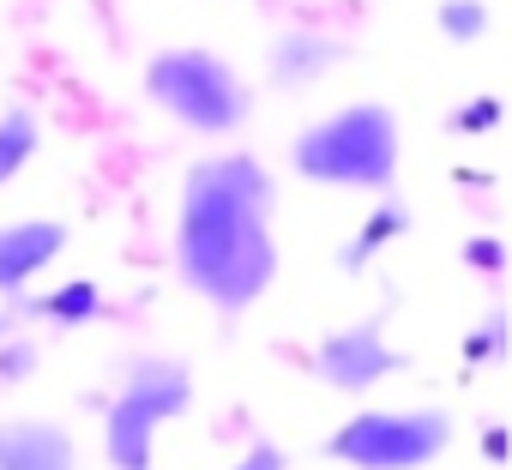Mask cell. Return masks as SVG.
<instances>
[{
	"label": "cell",
	"mask_w": 512,
	"mask_h": 470,
	"mask_svg": "<svg viewBox=\"0 0 512 470\" xmlns=\"http://www.w3.org/2000/svg\"><path fill=\"white\" fill-rule=\"evenodd\" d=\"M278 181L260 157L223 151L187 169L175 217V278L217 314H247L278 284Z\"/></svg>",
	"instance_id": "obj_1"
},
{
	"label": "cell",
	"mask_w": 512,
	"mask_h": 470,
	"mask_svg": "<svg viewBox=\"0 0 512 470\" xmlns=\"http://www.w3.org/2000/svg\"><path fill=\"white\" fill-rule=\"evenodd\" d=\"M290 163L302 181H320V187L386 193L398 181V115L386 103H344L326 121L296 133Z\"/></svg>",
	"instance_id": "obj_2"
},
{
	"label": "cell",
	"mask_w": 512,
	"mask_h": 470,
	"mask_svg": "<svg viewBox=\"0 0 512 470\" xmlns=\"http://www.w3.org/2000/svg\"><path fill=\"white\" fill-rule=\"evenodd\" d=\"M145 97L187 133H235L247 121V85L241 73L211 49H163L145 67Z\"/></svg>",
	"instance_id": "obj_3"
},
{
	"label": "cell",
	"mask_w": 512,
	"mask_h": 470,
	"mask_svg": "<svg viewBox=\"0 0 512 470\" xmlns=\"http://www.w3.org/2000/svg\"><path fill=\"white\" fill-rule=\"evenodd\" d=\"M193 404V368L175 362V356H139L103 416V452H109V470H151V446H157V428L187 416Z\"/></svg>",
	"instance_id": "obj_4"
},
{
	"label": "cell",
	"mask_w": 512,
	"mask_h": 470,
	"mask_svg": "<svg viewBox=\"0 0 512 470\" xmlns=\"http://www.w3.org/2000/svg\"><path fill=\"white\" fill-rule=\"evenodd\" d=\"M452 446V416L434 404L416 410H356L332 428L326 458L350 470H428Z\"/></svg>",
	"instance_id": "obj_5"
},
{
	"label": "cell",
	"mask_w": 512,
	"mask_h": 470,
	"mask_svg": "<svg viewBox=\"0 0 512 470\" xmlns=\"http://www.w3.org/2000/svg\"><path fill=\"white\" fill-rule=\"evenodd\" d=\"M386 320H392V314L374 308V314H362V320L326 332L320 350H314V374H320L332 392H350V398H356V392H374V386L392 380V374H404L410 356L386 344Z\"/></svg>",
	"instance_id": "obj_6"
},
{
	"label": "cell",
	"mask_w": 512,
	"mask_h": 470,
	"mask_svg": "<svg viewBox=\"0 0 512 470\" xmlns=\"http://www.w3.org/2000/svg\"><path fill=\"white\" fill-rule=\"evenodd\" d=\"M344 55H350L344 37H326V31L290 25V31H278V37L266 43V79H272L278 91H308V85H320Z\"/></svg>",
	"instance_id": "obj_7"
},
{
	"label": "cell",
	"mask_w": 512,
	"mask_h": 470,
	"mask_svg": "<svg viewBox=\"0 0 512 470\" xmlns=\"http://www.w3.org/2000/svg\"><path fill=\"white\" fill-rule=\"evenodd\" d=\"M67 254V223L55 217H25L0 223V296H19L37 272H49Z\"/></svg>",
	"instance_id": "obj_8"
},
{
	"label": "cell",
	"mask_w": 512,
	"mask_h": 470,
	"mask_svg": "<svg viewBox=\"0 0 512 470\" xmlns=\"http://www.w3.org/2000/svg\"><path fill=\"white\" fill-rule=\"evenodd\" d=\"M0 470H79V446L61 422L13 416L0 422Z\"/></svg>",
	"instance_id": "obj_9"
},
{
	"label": "cell",
	"mask_w": 512,
	"mask_h": 470,
	"mask_svg": "<svg viewBox=\"0 0 512 470\" xmlns=\"http://www.w3.org/2000/svg\"><path fill=\"white\" fill-rule=\"evenodd\" d=\"M13 314H25V320H49V326H91V320L103 314V290L85 284V278H73V284H61L55 296L13 302Z\"/></svg>",
	"instance_id": "obj_10"
},
{
	"label": "cell",
	"mask_w": 512,
	"mask_h": 470,
	"mask_svg": "<svg viewBox=\"0 0 512 470\" xmlns=\"http://www.w3.org/2000/svg\"><path fill=\"white\" fill-rule=\"evenodd\" d=\"M37 145H43V121H37V109H25V103L0 109V187L25 175V163L37 157Z\"/></svg>",
	"instance_id": "obj_11"
},
{
	"label": "cell",
	"mask_w": 512,
	"mask_h": 470,
	"mask_svg": "<svg viewBox=\"0 0 512 470\" xmlns=\"http://www.w3.org/2000/svg\"><path fill=\"white\" fill-rule=\"evenodd\" d=\"M404 229H410V211H404L398 199H386V205H380V211L356 229V242L344 248V272H362V266H368V260L392 242V235H404Z\"/></svg>",
	"instance_id": "obj_12"
},
{
	"label": "cell",
	"mask_w": 512,
	"mask_h": 470,
	"mask_svg": "<svg viewBox=\"0 0 512 470\" xmlns=\"http://www.w3.org/2000/svg\"><path fill=\"white\" fill-rule=\"evenodd\" d=\"M482 31H488V7H482V0H440V37L476 43Z\"/></svg>",
	"instance_id": "obj_13"
},
{
	"label": "cell",
	"mask_w": 512,
	"mask_h": 470,
	"mask_svg": "<svg viewBox=\"0 0 512 470\" xmlns=\"http://www.w3.org/2000/svg\"><path fill=\"white\" fill-rule=\"evenodd\" d=\"M464 356L470 362H500L506 356V308H488L476 332H464Z\"/></svg>",
	"instance_id": "obj_14"
},
{
	"label": "cell",
	"mask_w": 512,
	"mask_h": 470,
	"mask_svg": "<svg viewBox=\"0 0 512 470\" xmlns=\"http://www.w3.org/2000/svg\"><path fill=\"white\" fill-rule=\"evenodd\" d=\"M500 121V97H470L452 109V133H488Z\"/></svg>",
	"instance_id": "obj_15"
},
{
	"label": "cell",
	"mask_w": 512,
	"mask_h": 470,
	"mask_svg": "<svg viewBox=\"0 0 512 470\" xmlns=\"http://www.w3.org/2000/svg\"><path fill=\"white\" fill-rule=\"evenodd\" d=\"M458 260H464L470 272H482V278H494V272L506 266V248L494 242V235H470V242L458 248Z\"/></svg>",
	"instance_id": "obj_16"
},
{
	"label": "cell",
	"mask_w": 512,
	"mask_h": 470,
	"mask_svg": "<svg viewBox=\"0 0 512 470\" xmlns=\"http://www.w3.org/2000/svg\"><path fill=\"white\" fill-rule=\"evenodd\" d=\"M229 470H290V458H284V446H272V440H253Z\"/></svg>",
	"instance_id": "obj_17"
},
{
	"label": "cell",
	"mask_w": 512,
	"mask_h": 470,
	"mask_svg": "<svg viewBox=\"0 0 512 470\" xmlns=\"http://www.w3.org/2000/svg\"><path fill=\"white\" fill-rule=\"evenodd\" d=\"M482 446H488V458L500 464V458H506V428H488V434H482Z\"/></svg>",
	"instance_id": "obj_18"
}]
</instances>
